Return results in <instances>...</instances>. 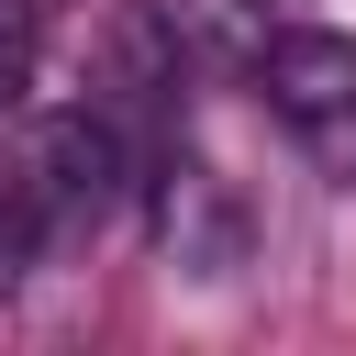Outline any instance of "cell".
I'll list each match as a JSON object with an SVG mask.
<instances>
[{
  "label": "cell",
  "mask_w": 356,
  "mask_h": 356,
  "mask_svg": "<svg viewBox=\"0 0 356 356\" xmlns=\"http://www.w3.org/2000/svg\"><path fill=\"white\" fill-rule=\"evenodd\" d=\"M22 67H33V0H0V100L22 89Z\"/></svg>",
  "instance_id": "5"
},
{
  "label": "cell",
  "mask_w": 356,
  "mask_h": 356,
  "mask_svg": "<svg viewBox=\"0 0 356 356\" xmlns=\"http://www.w3.org/2000/svg\"><path fill=\"white\" fill-rule=\"evenodd\" d=\"M44 234H56V200L33 178V156H0V300L22 289V267L44 256Z\"/></svg>",
  "instance_id": "4"
},
{
  "label": "cell",
  "mask_w": 356,
  "mask_h": 356,
  "mask_svg": "<svg viewBox=\"0 0 356 356\" xmlns=\"http://www.w3.org/2000/svg\"><path fill=\"white\" fill-rule=\"evenodd\" d=\"M256 89L278 122H300L323 156H356V44L345 33H267L256 44Z\"/></svg>",
  "instance_id": "1"
},
{
  "label": "cell",
  "mask_w": 356,
  "mask_h": 356,
  "mask_svg": "<svg viewBox=\"0 0 356 356\" xmlns=\"http://www.w3.org/2000/svg\"><path fill=\"white\" fill-rule=\"evenodd\" d=\"M22 156H33V178H44L56 222H100V211H111V189H122V134H111L100 111H56Z\"/></svg>",
  "instance_id": "2"
},
{
  "label": "cell",
  "mask_w": 356,
  "mask_h": 356,
  "mask_svg": "<svg viewBox=\"0 0 356 356\" xmlns=\"http://www.w3.org/2000/svg\"><path fill=\"white\" fill-rule=\"evenodd\" d=\"M156 234H167V256H178V267H200V278H222V267L245 256V211H234L200 167H178V178L156 189Z\"/></svg>",
  "instance_id": "3"
}]
</instances>
